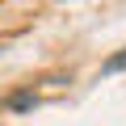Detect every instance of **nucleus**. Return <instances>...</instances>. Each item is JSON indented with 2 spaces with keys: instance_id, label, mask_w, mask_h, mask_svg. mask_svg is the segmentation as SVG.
<instances>
[{
  "instance_id": "1",
  "label": "nucleus",
  "mask_w": 126,
  "mask_h": 126,
  "mask_svg": "<svg viewBox=\"0 0 126 126\" xmlns=\"http://www.w3.org/2000/svg\"><path fill=\"white\" fill-rule=\"evenodd\" d=\"M101 72H105V76H118V72H126V50H122V55H109V59L101 63Z\"/></svg>"
},
{
  "instance_id": "2",
  "label": "nucleus",
  "mask_w": 126,
  "mask_h": 126,
  "mask_svg": "<svg viewBox=\"0 0 126 126\" xmlns=\"http://www.w3.org/2000/svg\"><path fill=\"white\" fill-rule=\"evenodd\" d=\"M9 105H13V109H30V105H34V93H17Z\"/></svg>"
}]
</instances>
